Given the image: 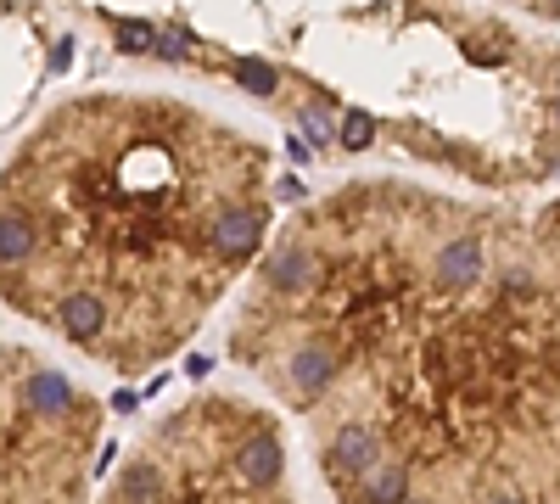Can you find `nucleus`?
Returning a JSON list of instances; mask_svg holds the SVG:
<instances>
[{"instance_id": "nucleus-3", "label": "nucleus", "mask_w": 560, "mask_h": 504, "mask_svg": "<svg viewBox=\"0 0 560 504\" xmlns=\"http://www.w3.org/2000/svg\"><path fill=\"white\" fill-rule=\"evenodd\" d=\"M96 504H303L269 398L196 387L118 454Z\"/></svg>"}, {"instance_id": "nucleus-5", "label": "nucleus", "mask_w": 560, "mask_h": 504, "mask_svg": "<svg viewBox=\"0 0 560 504\" xmlns=\"http://www.w3.org/2000/svg\"><path fill=\"white\" fill-rule=\"evenodd\" d=\"M510 12H521V17H532V23H549V28H560V0H504Z\"/></svg>"}, {"instance_id": "nucleus-1", "label": "nucleus", "mask_w": 560, "mask_h": 504, "mask_svg": "<svg viewBox=\"0 0 560 504\" xmlns=\"http://www.w3.org/2000/svg\"><path fill=\"white\" fill-rule=\"evenodd\" d=\"M224 353L336 504H560V196L331 185L280 219Z\"/></svg>"}, {"instance_id": "nucleus-2", "label": "nucleus", "mask_w": 560, "mask_h": 504, "mask_svg": "<svg viewBox=\"0 0 560 504\" xmlns=\"http://www.w3.org/2000/svg\"><path fill=\"white\" fill-rule=\"evenodd\" d=\"M275 230L269 140L168 90H79L0 163V308L135 381L241 297Z\"/></svg>"}, {"instance_id": "nucleus-4", "label": "nucleus", "mask_w": 560, "mask_h": 504, "mask_svg": "<svg viewBox=\"0 0 560 504\" xmlns=\"http://www.w3.org/2000/svg\"><path fill=\"white\" fill-rule=\"evenodd\" d=\"M107 404L68 364L0 342V504H96Z\"/></svg>"}]
</instances>
